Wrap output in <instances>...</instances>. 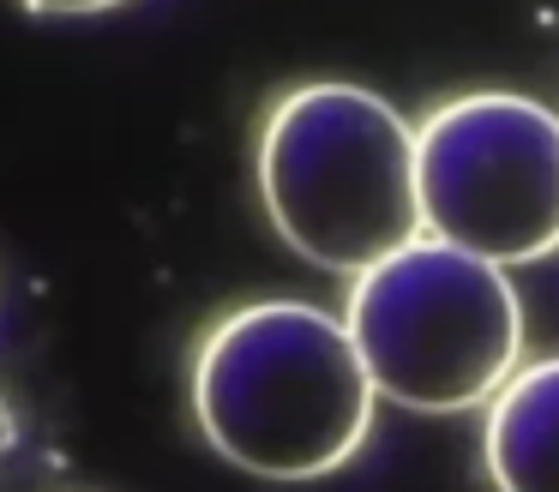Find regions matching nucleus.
Segmentation results:
<instances>
[{"mask_svg":"<svg viewBox=\"0 0 559 492\" xmlns=\"http://www.w3.org/2000/svg\"><path fill=\"white\" fill-rule=\"evenodd\" d=\"M373 379L349 324L313 300H253L193 355V420L223 463L259 480H319L373 432Z\"/></svg>","mask_w":559,"mask_h":492,"instance_id":"obj_1","label":"nucleus"},{"mask_svg":"<svg viewBox=\"0 0 559 492\" xmlns=\"http://www.w3.org/2000/svg\"><path fill=\"white\" fill-rule=\"evenodd\" d=\"M259 199L307 264L349 283L427 235L415 132L367 84H301L271 108Z\"/></svg>","mask_w":559,"mask_h":492,"instance_id":"obj_2","label":"nucleus"},{"mask_svg":"<svg viewBox=\"0 0 559 492\" xmlns=\"http://www.w3.org/2000/svg\"><path fill=\"white\" fill-rule=\"evenodd\" d=\"M343 324L373 391L415 415L493 403L523 360V300L511 276L433 235L355 276Z\"/></svg>","mask_w":559,"mask_h":492,"instance_id":"obj_3","label":"nucleus"},{"mask_svg":"<svg viewBox=\"0 0 559 492\" xmlns=\"http://www.w3.org/2000/svg\"><path fill=\"white\" fill-rule=\"evenodd\" d=\"M421 223L487 264L559 252V115L511 91L451 96L415 127Z\"/></svg>","mask_w":559,"mask_h":492,"instance_id":"obj_4","label":"nucleus"},{"mask_svg":"<svg viewBox=\"0 0 559 492\" xmlns=\"http://www.w3.org/2000/svg\"><path fill=\"white\" fill-rule=\"evenodd\" d=\"M481 456L499 492H559V355L518 367L487 403Z\"/></svg>","mask_w":559,"mask_h":492,"instance_id":"obj_5","label":"nucleus"},{"mask_svg":"<svg viewBox=\"0 0 559 492\" xmlns=\"http://www.w3.org/2000/svg\"><path fill=\"white\" fill-rule=\"evenodd\" d=\"M19 7L49 12V19H91V12H109V7H121V0H19Z\"/></svg>","mask_w":559,"mask_h":492,"instance_id":"obj_6","label":"nucleus"}]
</instances>
